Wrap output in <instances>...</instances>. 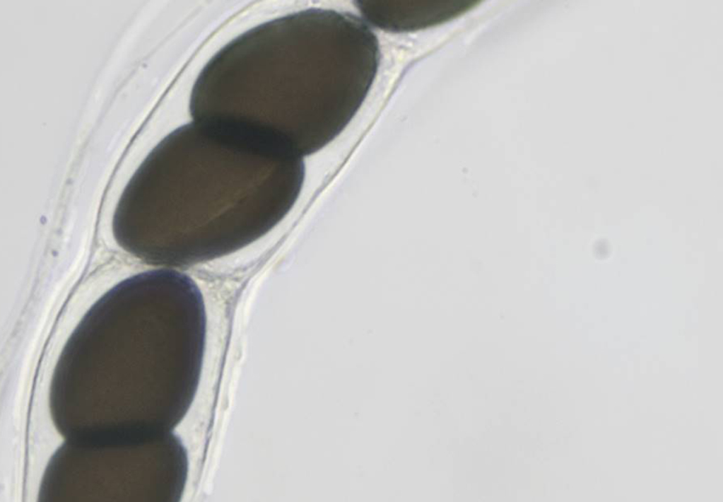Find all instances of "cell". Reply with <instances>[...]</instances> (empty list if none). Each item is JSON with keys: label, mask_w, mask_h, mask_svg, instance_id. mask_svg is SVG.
Instances as JSON below:
<instances>
[{"label": "cell", "mask_w": 723, "mask_h": 502, "mask_svg": "<svg viewBox=\"0 0 723 502\" xmlns=\"http://www.w3.org/2000/svg\"><path fill=\"white\" fill-rule=\"evenodd\" d=\"M379 63L377 38L363 21L308 9L259 27L240 59L237 92L244 106L280 116L281 137L304 156L346 128Z\"/></svg>", "instance_id": "cell-1"}, {"label": "cell", "mask_w": 723, "mask_h": 502, "mask_svg": "<svg viewBox=\"0 0 723 502\" xmlns=\"http://www.w3.org/2000/svg\"><path fill=\"white\" fill-rule=\"evenodd\" d=\"M473 1H417L406 7L404 1H357L365 19L375 27L392 32L419 30L448 21L476 5Z\"/></svg>", "instance_id": "cell-2"}]
</instances>
